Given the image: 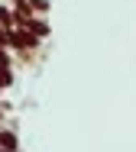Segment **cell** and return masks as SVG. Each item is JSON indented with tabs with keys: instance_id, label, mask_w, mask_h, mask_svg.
<instances>
[{
	"instance_id": "6da1fadb",
	"label": "cell",
	"mask_w": 136,
	"mask_h": 152,
	"mask_svg": "<svg viewBox=\"0 0 136 152\" xmlns=\"http://www.w3.org/2000/svg\"><path fill=\"white\" fill-rule=\"evenodd\" d=\"M20 29L33 32V36H36V39H39V42L52 36V26H49V20H45V16H29V20H26V23L20 26Z\"/></svg>"
},
{
	"instance_id": "7a4b0ae2",
	"label": "cell",
	"mask_w": 136,
	"mask_h": 152,
	"mask_svg": "<svg viewBox=\"0 0 136 152\" xmlns=\"http://www.w3.org/2000/svg\"><path fill=\"white\" fill-rule=\"evenodd\" d=\"M0 149H7V152H20V136H16V129L0 126Z\"/></svg>"
},
{
	"instance_id": "3957f363",
	"label": "cell",
	"mask_w": 136,
	"mask_h": 152,
	"mask_svg": "<svg viewBox=\"0 0 136 152\" xmlns=\"http://www.w3.org/2000/svg\"><path fill=\"white\" fill-rule=\"evenodd\" d=\"M16 84V75H13V68H0V94L7 91V88H13Z\"/></svg>"
},
{
	"instance_id": "277c9868",
	"label": "cell",
	"mask_w": 136,
	"mask_h": 152,
	"mask_svg": "<svg viewBox=\"0 0 136 152\" xmlns=\"http://www.w3.org/2000/svg\"><path fill=\"white\" fill-rule=\"evenodd\" d=\"M26 3H29L33 16H45V13L52 10V3H49V0H26Z\"/></svg>"
},
{
	"instance_id": "5b68a950",
	"label": "cell",
	"mask_w": 136,
	"mask_h": 152,
	"mask_svg": "<svg viewBox=\"0 0 136 152\" xmlns=\"http://www.w3.org/2000/svg\"><path fill=\"white\" fill-rule=\"evenodd\" d=\"M0 26H3V29H13V26H16V23H13V10H10L7 3H0Z\"/></svg>"
},
{
	"instance_id": "8992f818",
	"label": "cell",
	"mask_w": 136,
	"mask_h": 152,
	"mask_svg": "<svg viewBox=\"0 0 136 152\" xmlns=\"http://www.w3.org/2000/svg\"><path fill=\"white\" fill-rule=\"evenodd\" d=\"M0 152H7V149H0Z\"/></svg>"
}]
</instances>
